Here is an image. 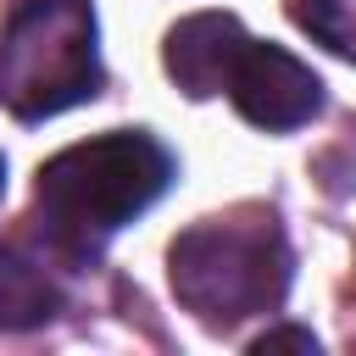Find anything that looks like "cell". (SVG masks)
<instances>
[{
	"label": "cell",
	"mask_w": 356,
	"mask_h": 356,
	"mask_svg": "<svg viewBox=\"0 0 356 356\" xmlns=\"http://www.w3.org/2000/svg\"><path fill=\"white\" fill-rule=\"evenodd\" d=\"M172 184V156L139 128L67 145L39 167V211L67 250H95L106 234L134 222Z\"/></svg>",
	"instance_id": "obj_1"
},
{
	"label": "cell",
	"mask_w": 356,
	"mask_h": 356,
	"mask_svg": "<svg viewBox=\"0 0 356 356\" xmlns=\"http://www.w3.org/2000/svg\"><path fill=\"white\" fill-rule=\"evenodd\" d=\"M100 89L89 0H22L0 33V106L44 122Z\"/></svg>",
	"instance_id": "obj_2"
},
{
	"label": "cell",
	"mask_w": 356,
	"mask_h": 356,
	"mask_svg": "<svg viewBox=\"0 0 356 356\" xmlns=\"http://www.w3.org/2000/svg\"><path fill=\"white\" fill-rule=\"evenodd\" d=\"M167 261H172V295L206 323H239L250 312H267L289 284V256L273 217L256 228L222 217L200 222L172 245Z\"/></svg>",
	"instance_id": "obj_3"
},
{
	"label": "cell",
	"mask_w": 356,
	"mask_h": 356,
	"mask_svg": "<svg viewBox=\"0 0 356 356\" xmlns=\"http://www.w3.org/2000/svg\"><path fill=\"white\" fill-rule=\"evenodd\" d=\"M228 100L245 122H256L267 134H289L323 111V78L306 61H295L284 44L250 39L228 78Z\"/></svg>",
	"instance_id": "obj_4"
},
{
	"label": "cell",
	"mask_w": 356,
	"mask_h": 356,
	"mask_svg": "<svg viewBox=\"0 0 356 356\" xmlns=\"http://www.w3.org/2000/svg\"><path fill=\"white\" fill-rule=\"evenodd\" d=\"M245 44H250V39H245L239 17H228V11H195V17H184V22L167 28L161 61H167V78H172L184 95L206 100V95H222V89H228Z\"/></svg>",
	"instance_id": "obj_5"
},
{
	"label": "cell",
	"mask_w": 356,
	"mask_h": 356,
	"mask_svg": "<svg viewBox=\"0 0 356 356\" xmlns=\"http://www.w3.org/2000/svg\"><path fill=\"white\" fill-rule=\"evenodd\" d=\"M56 300L61 295L44 278V267L0 245V328H33V323L56 317Z\"/></svg>",
	"instance_id": "obj_6"
},
{
	"label": "cell",
	"mask_w": 356,
	"mask_h": 356,
	"mask_svg": "<svg viewBox=\"0 0 356 356\" xmlns=\"http://www.w3.org/2000/svg\"><path fill=\"white\" fill-rule=\"evenodd\" d=\"M289 17L334 56L356 61V0H289Z\"/></svg>",
	"instance_id": "obj_7"
},
{
	"label": "cell",
	"mask_w": 356,
	"mask_h": 356,
	"mask_svg": "<svg viewBox=\"0 0 356 356\" xmlns=\"http://www.w3.org/2000/svg\"><path fill=\"white\" fill-rule=\"evenodd\" d=\"M250 350H256V356H278V350L317 356V334H312V328H295V323H284V328H267V334H256V339H250Z\"/></svg>",
	"instance_id": "obj_8"
},
{
	"label": "cell",
	"mask_w": 356,
	"mask_h": 356,
	"mask_svg": "<svg viewBox=\"0 0 356 356\" xmlns=\"http://www.w3.org/2000/svg\"><path fill=\"white\" fill-rule=\"evenodd\" d=\"M0 195H6V156H0Z\"/></svg>",
	"instance_id": "obj_9"
}]
</instances>
